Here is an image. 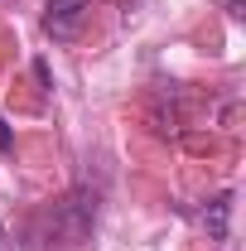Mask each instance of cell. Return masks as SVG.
<instances>
[{
  "instance_id": "obj_1",
  "label": "cell",
  "mask_w": 246,
  "mask_h": 251,
  "mask_svg": "<svg viewBox=\"0 0 246 251\" xmlns=\"http://www.w3.org/2000/svg\"><path fill=\"white\" fill-rule=\"evenodd\" d=\"M87 5H92V0H49V10H44V34L73 39V34L82 29V20H87Z\"/></svg>"
},
{
  "instance_id": "obj_2",
  "label": "cell",
  "mask_w": 246,
  "mask_h": 251,
  "mask_svg": "<svg viewBox=\"0 0 246 251\" xmlns=\"http://www.w3.org/2000/svg\"><path fill=\"white\" fill-rule=\"evenodd\" d=\"M227 208H232V193H222V198H213V208L203 213V222L213 227V237H227Z\"/></svg>"
},
{
  "instance_id": "obj_3",
  "label": "cell",
  "mask_w": 246,
  "mask_h": 251,
  "mask_svg": "<svg viewBox=\"0 0 246 251\" xmlns=\"http://www.w3.org/2000/svg\"><path fill=\"white\" fill-rule=\"evenodd\" d=\"M0 150H5V155H15V130L5 126V116H0Z\"/></svg>"
},
{
  "instance_id": "obj_4",
  "label": "cell",
  "mask_w": 246,
  "mask_h": 251,
  "mask_svg": "<svg viewBox=\"0 0 246 251\" xmlns=\"http://www.w3.org/2000/svg\"><path fill=\"white\" fill-rule=\"evenodd\" d=\"M0 251H15V247H10V237H5V227H0Z\"/></svg>"
}]
</instances>
